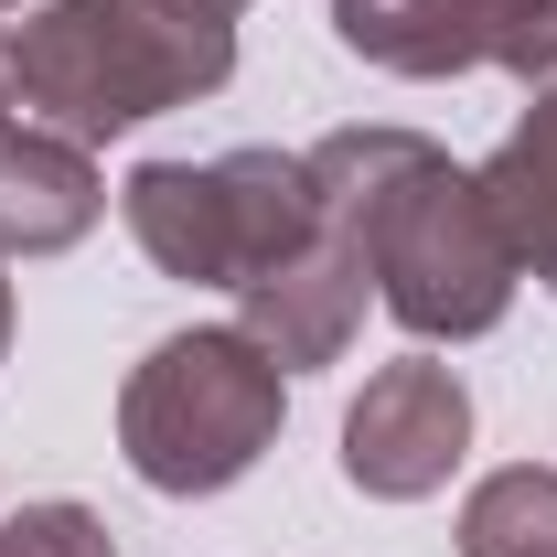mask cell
I'll return each instance as SVG.
<instances>
[{"label":"cell","instance_id":"cell-10","mask_svg":"<svg viewBox=\"0 0 557 557\" xmlns=\"http://www.w3.org/2000/svg\"><path fill=\"white\" fill-rule=\"evenodd\" d=\"M461 557H557V472L504 461L461 504Z\"/></svg>","mask_w":557,"mask_h":557},{"label":"cell","instance_id":"cell-8","mask_svg":"<svg viewBox=\"0 0 557 557\" xmlns=\"http://www.w3.org/2000/svg\"><path fill=\"white\" fill-rule=\"evenodd\" d=\"M97 214H108V183H97L86 139L0 119V269L11 258H65L75 236H97Z\"/></svg>","mask_w":557,"mask_h":557},{"label":"cell","instance_id":"cell-9","mask_svg":"<svg viewBox=\"0 0 557 557\" xmlns=\"http://www.w3.org/2000/svg\"><path fill=\"white\" fill-rule=\"evenodd\" d=\"M472 183H483L493 225L515 236V269L557 300V86H536V108L504 129V150H493Z\"/></svg>","mask_w":557,"mask_h":557},{"label":"cell","instance_id":"cell-15","mask_svg":"<svg viewBox=\"0 0 557 557\" xmlns=\"http://www.w3.org/2000/svg\"><path fill=\"white\" fill-rule=\"evenodd\" d=\"M0 11H11V0H0Z\"/></svg>","mask_w":557,"mask_h":557},{"label":"cell","instance_id":"cell-2","mask_svg":"<svg viewBox=\"0 0 557 557\" xmlns=\"http://www.w3.org/2000/svg\"><path fill=\"white\" fill-rule=\"evenodd\" d=\"M236 75V22H183L161 0H44L11 33V119L65 139H119L161 108H194Z\"/></svg>","mask_w":557,"mask_h":557},{"label":"cell","instance_id":"cell-6","mask_svg":"<svg viewBox=\"0 0 557 557\" xmlns=\"http://www.w3.org/2000/svg\"><path fill=\"white\" fill-rule=\"evenodd\" d=\"M461 450H472V386H461V364H375L364 375V397L344 408V483L375 493V504H429V493L461 472Z\"/></svg>","mask_w":557,"mask_h":557},{"label":"cell","instance_id":"cell-13","mask_svg":"<svg viewBox=\"0 0 557 557\" xmlns=\"http://www.w3.org/2000/svg\"><path fill=\"white\" fill-rule=\"evenodd\" d=\"M0 119H11V33H0Z\"/></svg>","mask_w":557,"mask_h":557},{"label":"cell","instance_id":"cell-5","mask_svg":"<svg viewBox=\"0 0 557 557\" xmlns=\"http://www.w3.org/2000/svg\"><path fill=\"white\" fill-rule=\"evenodd\" d=\"M333 33H344V54H364L375 75H408V86L483 65L557 86V0H333Z\"/></svg>","mask_w":557,"mask_h":557},{"label":"cell","instance_id":"cell-11","mask_svg":"<svg viewBox=\"0 0 557 557\" xmlns=\"http://www.w3.org/2000/svg\"><path fill=\"white\" fill-rule=\"evenodd\" d=\"M0 557H119V536L86 515V504H22L0 525Z\"/></svg>","mask_w":557,"mask_h":557},{"label":"cell","instance_id":"cell-3","mask_svg":"<svg viewBox=\"0 0 557 557\" xmlns=\"http://www.w3.org/2000/svg\"><path fill=\"white\" fill-rule=\"evenodd\" d=\"M278 418H289V375L236 322H194L129 364L119 450L150 493H225L278 450Z\"/></svg>","mask_w":557,"mask_h":557},{"label":"cell","instance_id":"cell-12","mask_svg":"<svg viewBox=\"0 0 557 557\" xmlns=\"http://www.w3.org/2000/svg\"><path fill=\"white\" fill-rule=\"evenodd\" d=\"M161 11H183V22H236L247 0H161Z\"/></svg>","mask_w":557,"mask_h":557},{"label":"cell","instance_id":"cell-1","mask_svg":"<svg viewBox=\"0 0 557 557\" xmlns=\"http://www.w3.org/2000/svg\"><path fill=\"white\" fill-rule=\"evenodd\" d=\"M322 236H344L386 322L408 344H483L515 311V236L493 225L483 183L418 129H333L300 150Z\"/></svg>","mask_w":557,"mask_h":557},{"label":"cell","instance_id":"cell-7","mask_svg":"<svg viewBox=\"0 0 557 557\" xmlns=\"http://www.w3.org/2000/svg\"><path fill=\"white\" fill-rule=\"evenodd\" d=\"M364 258H354L344 236H311L289 269L247 278L236 289V333L269 354L278 375H311V364H333V354L354 344V322H364Z\"/></svg>","mask_w":557,"mask_h":557},{"label":"cell","instance_id":"cell-14","mask_svg":"<svg viewBox=\"0 0 557 557\" xmlns=\"http://www.w3.org/2000/svg\"><path fill=\"white\" fill-rule=\"evenodd\" d=\"M0 354H11V278H0Z\"/></svg>","mask_w":557,"mask_h":557},{"label":"cell","instance_id":"cell-4","mask_svg":"<svg viewBox=\"0 0 557 557\" xmlns=\"http://www.w3.org/2000/svg\"><path fill=\"white\" fill-rule=\"evenodd\" d=\"M139 258L161 278H194V289H247V278L289 269L322 205H311V161L300 150H225V161H139L119 183Z\"/></svg>","mask_w":557,"mask_h":557}]
</instances>
